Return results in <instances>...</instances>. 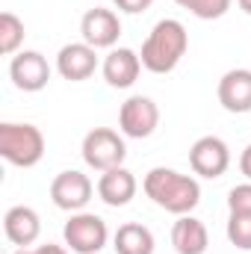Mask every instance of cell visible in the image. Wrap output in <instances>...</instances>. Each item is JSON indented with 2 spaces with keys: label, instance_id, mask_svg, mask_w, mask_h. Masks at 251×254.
I'll list each match as a JSON object with an SVG mask.
<instances>
[{
  "label": "cell",
  "instance_id": "5bb4252c",
  "mask_svg": "<svg viewBox=\"0 0 251 254\" xmlns=\"http://www.w3.org/2000/svg\"><path fill=\"white\" fill-rule=\"evenodd\" d=\"M104 80L113 86V89H130L136 80H139V71H142V60L136 51L130 48H113L107 57H104Z\"/></svg>",
  "mask_w": 251,
  "mask_h": 254
},
{
  "label": "cell",
  "instance_id": "4fadbf2b",
  "mask_svg": "<svg viewBox=\"0 0 251 254\" xmlns=\"http://www.w3.org/2000/svg\"><path fill=\"white\" fill-rule=\"evenodd\" d=\"M3 231H6V240L18 249H27L33 246L39 237H42V219L33 207H9L6 216H3Z\"/></svg>",
  "mask_w": 251,
  "mask_h": 254
},
{
  "label": "cell",
  "instance_id": "d6986e66",
  "mask_svg": "<svg viewBox=\"0 0 251 254\" xmlns=\"http://www.w3.org/2000/svg\"><path fill=\"white\" fill-rule=\"evenodd\" d=\"M228 243L240 252H251V213H231L228 219Z\"/></svg>",
  "mask_w": 251,
  "mask_h": 254
},
{
  "label": "cell",
  "instance_id": "44dd1931",
  "mask_svg": "<svg viewBox=\"0 0 251 254\" xmlns=\"http://www.w3.org/2000/svg\"><path fill=\"white\" fill-rule=\"evenodd\" d=\"M228 210L231 213H251V181L228 192Z\"/></svg>",
  "mask_w": 251,
  "mask_h": 254
},
{
  "label": "cell",
  "instance_id": "6da1fadb",
  "mask_svg": "<svg viewBox=\"0 0 251 254\" xmlns=\"http://www.w3.org/2000/svg\"><path fill=\"white\" fill-rule=\"evenodd\" d=\"M142 190L157 207H163L166 213H175V216H189L201 204L198 181L175 172V169H166V166L151 169L142 181Z\"/></svg>",
  "mask_w": 251,
  "mask_h": 254
},
{
  "label": "cell",
  "instance_id": "52a82bcc",
  "mask_svg": "<svg viewBox=\"0 0 251 254\" xmlns=\"http://www.w3.org/2000/svg\"><path fill=\"white\" fill-rule=\"evenodd\" d=\"M189 166L195 175L207 178V181H216L228 172L231 166V148L225 139L219 136H201L192 148H189Z\"/></svg>",
  "mask_w": 251,
  "mask_h": 254
},
{
  "label": "cell",
  "instance_id": "30bf717a",
  "mask_svg": "<svg viewBox=\"0 0 251 254\" xmlns=\"http://www.w3.org/2000/svg\"><path fill=\"white\" fill-rule=\"evenodd\" d=\"M9 77L21 92H42L51 83V65L39 51H21L9 63Z\"/></svg>",
  "mask_w": 251,
  "mask_h": 254
},
{
  "label": "cell",
  "instance_id": "2e32d148",
  "mask_svg": "<svg viewBox=\"0 0 251 254\" xmlns=\"http://www.w3.org/2000/svg\"><path fill=\"white\" fill-rule=\"evenodd\" d=\"M172 246L178 254H204L210 249V234L204 228L201 219L189 216H178L175 228H172Z\"/></svg>",
  "mask_w": 251,
  "mask_h": 254
},
{
  "label": "cell",
  "instance_id": "8fae6325",
  "mask_svg": "<svg viewBox=\"0 0 251 254\" xmlns=\"http://www.w3.org/2000/svg\"><path fill=\"white\" fill-rule=\"evenodd\" d=\"M57 71L71 83H83L98 71V51L86 42H71L57 54Z\"/></svg>",
  "mask_w": 251,
  "mask_h": 254
},
{
  "label": "cell",
  "instance_id": "7a4b0ae2",
  "mask_svg": "<svg viewBox=\"0 0 251 254\" xmlns=\"http://www.w3.org/2000/svg\"><path fill=\"white\" fill-rule=\"evenodd\" d=\"M187 48H189L187 27L178 18H163L148 33L139 60H142V68H148L151 74H169L187 57Z\"/></svg>",
  "mask_w": 251,
  "mask_h": 254
},
{
  "label": "cell",
  "instance_id": "9c48e42d",
  "mask_svg": "<svg viewBox=\"0 0 251 254\" xmlns=\"http://www.w3.org/2000/svg\"><path fill=\"white\" fill-rule=\"evenodd\" d=\"M80 36L86 45H92L95 51L98 48H116L119 36H122V21L113 9H104V6H95L83 15L80 21Z\"/></svg>",
  "mask_w": 251,
  "mask_h": 254
},
{
  "label": "cell",
  "instance_id": "cb8c5ba5",
  "mask_svg": "<svg viewBox=\"0 0 251 254\" xmlns=\"http://www.w3.org/2000/svg\"><path fill=\"white\" fill-rule=\"evenodd\" d=\"M33 254H68V252H65L63 246H57V243H45V246H39Z\"/></svg>",
  "mask_w": 251,
  "mask_h": 254
},
{
  "label": "cell",
  "instance_id": "d4e9b609",
  "mask_svg": "<svg viewBox=\"0 0 251 254\" xmlns=\"http://www.w3.org/2000/svg\"><path fill=\"white\" fill-rule=\"evenodd\" d=\"M237 3H240V9H243L246 15H251V0H237Z\"/></svg>",
  "mask_w": 251,
  "mask_h": 254
},
{
  "label": "cell",
  "instance_id": "9a60e30c",
  "mask_svg": "<svg viewBox=\"0 0 251 254\" xmlns=\"http://www.w3.org/2000/svg\"><path fill=\"white\" fill-rule=\"evenodd\" d=\"M136 178H133V172H127L125 166H119V169H110V172H104L101 178H98V195H101V201L104 204H110V207H125L133 201V195H136Z\"/></svg>",
  "mask_w": 251,
  "mask_h": 254
},
{
  "label": "cell",
  "instance_id": "ac0fdd59",
  "mask_svg": "<svg viewBox=\"0 0 251 254\" xmlns=\"http://www.w3.org/2000/svg\"><path fill=\"white\" fill-rule=\"evenodd\" d=\"M21 45H24V21L15 12H3L0 15V54L12 57L18 54Z\"/></svg>",
  "mask_w": 251,
  "mask_h": 254
},
{
  "label": "cell",
  "instance_id": "3957f363",
  "mask_svg": "<svg viewBox=\"0 0 251 254\" xmlns=\"http://www.w3.org/2000/svg\"><path fill=\"white\" fill-rule=\"evenodd\" d=\"M0 157L9 166L33 169L45 157V136L36 125L3 122L0 125Z\"/></svg>",
  "mask_w": 251,
  "mask_h": 254
},
{
  "label": "cell",
  "instance_id": "277c9868",
  "mask_svg": "<svg viewBox=\"0 0 251 254\" xmlns=\"http://www.w3.org/2000/svg\"><path fill=\"white\" fill-rule=\"evenodd\" d=\"M83 160L89 169L95 172H110V169H119L125 166V157H127V145H125V136H119L116 130L110 127H95L83 136Z\"/></svg>",
  "mask_w": 251,
  "mask_h": 254
},
{
  "label": "cell",
  "instance_id": "7402d4cb",
  "mask_svg": "<svg viewBox=\"0 0 251 254\" xmlns=\"http://www.w3.org/2000/svg\"><path fill=\"white\" fill-rule=\"evenodd\" d=\"M122 12H127V15H139V12H145V9H151V3L154 0H113Z\"/></svg>",
  "mask_w": 251,
  "mask_h": 254
},
{
  "label": "cell",
  "instance_id": "603a6c76",
  "mask_svg": "<svg viewBox=\"0 0 251 254\" xmlns=\"http://www.w3.org/2000/svg\"><path fill=\"white\" fill-rule=\"evenodd\" d=\"M240 172L246 175V181H251V142L243 148V154H240Z\"/></svg>",
  "mask_w": 251,
  "mask_h": 254
},
{
  "label": "cell",
  "instance_id": "8992f818",
  "mask_svg": "<svg viewBox=\"0 0 251 254\" xmlns=\"http://www.w3.org/2000/svg\"><path fill=\"white\" fill-rule=\"evenodd\" d=\"M160 125V107L148 95L127 98L119 110V130L127 139H148Z\"/></svg>",
  "mask_w": 251,
  "mask_h": 254
},
{
  "label": "cell",
  "instance_id": "e0dca14e",
  "mask_svg": "<svg viewBox=\"0 0 251 254\" xmlns=\"http://www.w3.org/2000/svg\"><path fill=\"white\" fill-rule=\"evenodd\" d=\"M154 234L151 228L139 225V222H125L119 225L116 237H113V249L116 254H154Z\"/></svg>",
  "mask_w": 251,
  "mask_h": 254
},
{
  "label": "cell",
  "instance_id": "7c38bea8",
  "mask_svg": "<svg viewBox=\"0 0 251 254\" xmlns=\"http://www.w3.org/2000/svg\"><path fill=\"white\" fill-rule=\"evenodd\" d=\"M219 104L228 113H251V68H231L219 80Z\"/></svg>",
  "mask_w": 251,
  "mask_h": 254
},
{
  "label": "cell",
  "instance_id": "484cf974",
  "mask_svg": "<svg viewBox=\"0 0 251 254\" xmlns=\"http://www.w3.org/2000/svg\"><path fill=\"white\" fill-rule=\"evenodd\" d=\"M12 254H33L30 249H18V252H12Z\"/></svg>",
  "mask_w": 251,
  "mask_h": 254
},
{
  "label": "cell",
  "instance_id": "5b68a950",
  "mask_svg": "<svg viewBox=\"0 0 251 254\" xmlns=\"http://www.w3.org/2000/svg\"><path fill=\"white\" fill-rule=\"evenodd\" d=\"M65 246L74 254H98L107 240H110V231H107V222L95 213H71V219L65 222L63 228Z\"/></svg>",
  "mask_w": 251,
  "mask_h": 254
},
{
  "label": "cell",
  "instance_id": "ffe728a7",
  "mask_svg": "<svg viewBox=\"0 0 251 254\" xmlns=\"http://www.w3.org/2000/svg\"><path fill=\"white\" fill-rule=\"evenodd\" d=\"M175 3L184 6L187 12H192V15L201 18V21H216V18H222V15L231 9L234 0H175Z\"/></svg>",
  "mask_w": 251,
  "mask_h": 254
},
{
  "label": "cell",
  "instance_id": "ba28073f",
  "mask_svg": "<svg viewBox=\"0 0 251 254\" xmlns=\"http://www.w3.org/2000/svg\"><path fill=\"white\" fill-rule=\"evenodd\" d=\"M95 195V184L89 181V175L77 172V169H68V172H60L54 181H51V198L60 210H68V213H80Z\"/></svg>",
  "mask_w": 251,
  "mask_h": 254
}]
</instances>
